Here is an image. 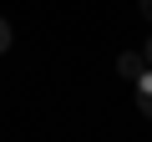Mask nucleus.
Masks as SVG:
<instances>
[{
    "label": "nucleus",
    "instance_id": "f257e3e1",
    "mask_svg": "<svg viewBox=\"0 0 152 142\" xmlns=\"http://www.w3.org/2000/svg\"><path fill=\"white\" fill-rule=\"evenodd\" d=\"M132 86H137V107H142V117H152V66H142V71H137Z\"/></svg>",
    "mask_w": 152,
    "mask_h": 142
},
{
    "label": "nucleus",
    "instance_id": "f03ea898",
    "mask_svg": "<svg viewBox=\"0 0 152 142\" xmlns=\"http://www.w3.org/2000/svg\"><path fill=\"white\" fill-rule=\"evenodd\" d=\"M117 66H122V76H127V81H132V76H137V71H142V66H147V56H142V51H127V56H122V61H117Z\"/></svg>",
    "mask_w": 152,
    "mask_h": 142
},
{
    "label": "nucleus",
    "instance_id": "7ed1b4c3",
    "mask_svg": "<svg viewBox=\"0 0 152 142\" xmlns=\"http://www.w3.org/2000/svg\"><path fill=\"white\" fill-rule=\"evenodd\" d=\"M0 51H10V26L0 20Z\"/></svg>",
    "mask_w": 152,
    "mask_h": 142
},
{
    "label": "nucleus",
    "instance_id": "20e7f679",
    "mask_svg": "<svg viewBox=\"0 0 152 142\" xmlns=\"http://www.w3.org/2000/svg\"><path fill=\"white\" fill-rule=\"evenodd\" d=\"M142 15H152V0H142Z\"/></svg>",
    "mask_w": 152,
    "mask_h": 142
},
{
    "label": "nucleus",
    "instance_id": "39448f33",
    "mask_svg": "<svg viewBox=\"0 0 152 142\" xmlns=\"http://www.w3.org/2000/svg\"><path fill=\"white\" fill-rule=\"evenodd\" d=\"M142 56H147V66H152V41H147V51H142Z\"/></svg>",
    "mask_w": 152,
    "mask_h": 142
}]
</instances>
